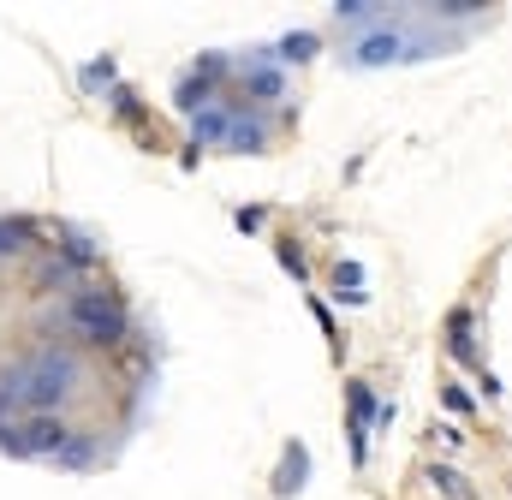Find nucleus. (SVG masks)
Instances as JSON below:
<instances>
[{"instance_id":"nucleus-15","label":"nucleus","mask_w":512,"mask_h":500,"mask_svg":"<svg viewBox=\"0 0 512 500\" xmlns=\"http://www.w3.org/2000/svg\"><path fill=\"white\" fill-rule=\"evenodd\" d=\"M435 435H441V447H447V453H459V447H465V429H459V423H435Z\"/></svg>"},{"instance_id":"nucleus-11","label":"nucleus","mask_w":512,"mask_h":500,"mask_svg":"<svg viewBox=\"0 0 512 500\" xmlns=\"http://www.w3.org/2000/svg\"><path fill=\"white\" fill-rule=\"evenodd\" d=\"M0 453H12V459H30V453H24V429H18V423H0Z\"/></svg>"},{"instance_id":"nucleus-12","label":"nucleus","mask_w":512,"mask_h":500,"mask_svg":"<svg viewBox=\"0 0 512 500\" xmlns=\"http://www.w3.org/2000/svg\"><path fill=\"white\" fill-rule=\"evenodd\" d=\"M251 90L274 102V96H280V72H262V66H256V72H251Z\"/></svg>"},{"instance_id":"nucleus-1","label":"nucleus","mask_w":512,"mask_h":500,"mask_svg":"<svg viewBox=\"0 0 512 500\" xmlns=\"http://www.w3.org/2000/svg\"><path fill=\"white\" fill-rule=\"evenodd\" d=\"M66 316V328L84 340V346H120L131 334V316H126V304L114 298V292H72V304L60 310Z\"/></svg>"},{"instance_id":"nucleus-2","label":"nucleus","mask_w":512,"mask_h":500,"mask_svg":"<svg viewBox=\"0 0 512 500\" xmlns=\"http://www.w3.org/2000/svg\"><path fill=\"white\" fill-rule=\"evenodd\" d=\"M72 387H78V352L72 346H36V358L24 364V405L54 411Z\"/></svg>"},{"instance_id":"nucleus-14","label":"nucleus","mask_w":512,"mask_h":500,"mask_svg":"<svg viewBox=\"0 0 512 500\" xmlns=\"http://www.w3.org/2000/svg\"><path fill=\"white\" fill-rule=\"evenodd\" d=\"M334 12H340V18H352V24H370V18H376V12H370V6H364V0H340V6H334Z\"/></svg>"},{"instance_id":"nucleus-6","label":"nucleus","mask_w":512,"mask_h":500,"mask_svg":"<svg viewBox=\"0 0 512 500\" xmlns=\"http://www.w3.org/2000/svg\"><path fill=\"white\" fill-rule=\"evenodd\" d=\"M447 328H453V340H447V346H453V358H459V364H477V346H471V310H453V316H447Z\"/></svg>"},{"instance_id":"nucleus-10","label":"nucleus","mask_w":512,"mask_h":500,"mask_svg":"<svg viewBox=\"0 0 512 500\" xmlns=\"http://www.w3.org/2000/svg\"><path fill=\"white\" fill-rule=\"evenodd\" d=\"M310 48H316V36H310V30H298V36H286V42H280V60H310Z\"/></svg>"},{"instance_id":"nucleus-13","label":"nucleus","mask_w":512,"mask_h":500,"mask_svg":"<svg viewBox=\"0 0 512 500\" xmlns=\"http://www.w3.org/2000/svg\"><path fill=\"white\" fill-rule=\"evenodd\" d=\"M435 489L447 500H465V477H459V471H435Z\"/></svg>"},{"instance_id":"nucleus-4","label":"nucleus","mask_w":512,"mask_h":500,"mask_svg":"<svg viewBox=\"0 0 512 500\" xmlns=\"http://www.w3.org/2000/svg\"><path fill=\"white\" fill-rule=\"evenodd\" d=\"M370 411H376L370 387H364V381H352V453H358V459H364V441H370Z\"/></svg>"},{"instance_id":"nucleus-3","label":"nucleus","mask_w":512,"mask_h":500,"mask_svg":"<svg viewBox=\"0 0 512 500\" xmlns=\"http://www.w3.org/2000/svg\"><path fill=\"white\" fill-rule=\"evenodd\" d=\"M18 429H24V453H30V459H60V447L78 435L60 411H30Z\"/></svg>"},{"instance_id":"nucleus-7","label":"nucleus","mask_w":512,"mask_h":500,"mask_svg":"<svg viewBox=\"0 0 512 500\" xmlns=\"http://www.w3.org/2000/svg\"><path fill=\"white\" fill-rule=\"evenodd\" d=\"M227 143H233V149H251V155H256V149L268 143V125H262V120H233V125H227Z\"/></svg>"},{"instance_id":"nucleus-5","label":"nucleus","mask_w":512,"mask_h":500,"mask_svg":"<svg viewBox=\"0 0 512 500\" xmlns=\"http://www.w3.org/2000/svg\"><path fill=\"white\" fill-rule=\"evenodd\" d=\"M30 239H36V221H24V215L6 221V215H0V256H18Z\"/></svg>"},{"instance_id":"nucleus-8","label":"nucleus","mask_w":512,"mask_h":500,"mask_svg":"<svg viewBox=\"0 0 512 500\" xmlns=\"http://www.w3.org/2000/svg\"><path fill=\"white\" fill-rule=\"evenodd\" d=\"M90 459H96V441H90V435H72V441L60 447V459H54V465H66V471H84Z\"/></svg>"},{"instance_id":"nucleus-9","label":"nucleus","mask_w":512,"mask_h":500,"mask_svg":"<svg viewBox=\"0 0 512 500\" xmlns=\"http://www.w3.org/2000/svg\"><path fill=\"white\" fill-rule=\"evenodd\" d=\"M227 125H233L227 108H209V114H197V137H227Z\"/></svg>"}]
</instances>
